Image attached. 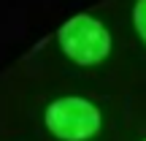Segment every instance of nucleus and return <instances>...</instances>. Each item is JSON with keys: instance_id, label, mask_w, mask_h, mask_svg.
I'll return each mask as SVG.
<instances>
[{"instance_id": "2", "label": "nucleus", "mask_w": 146, "mask_h": 141, "mask_svg": "<svg viewBox=\"0 0 146 141\" xmlns=\"http://www.w3.org/2000/svg\"><path fill=\"white\" fill-rule=\"evenodd\" d=\"M62 52L78 65H95L111 52V35L98 19L78 14L60 27Z\"/></svg>"}, {"instance_id": "3", "label": "nucleus", "mask_w": 146, "mask_h": 141, "mask_svg": "<svg viewBox=\"0 0 146 141\" xmlns=\"http://www.w3.org/2000/svg\"><path fill=\"white\" fill-rule=\"evenodd\" d=\"M135 27L146 41V0H138V5H135Z\"/></svg>"}, {"instance_id": "1", "label": "nucleus", "mask_w": 146, "mask_h": 141, "mask_svg": "<svg viewBox=\"0 0 146 141\" xmlns=\"http://www.w3.org/2000/svg\"><path fill=\"white\" fill-rule=\"evenodd\" d=\"M43 122L60 141H87L100 130V111L87 98H57L46 106Z\"/></svg>"}]
</instances>
